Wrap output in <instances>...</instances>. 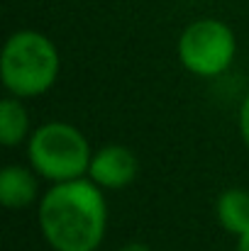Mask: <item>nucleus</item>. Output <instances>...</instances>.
Returning <instances> with one entry per match:
<instances>
[{"mask_svg": "<svg viewBox=\"0 0 249 251\" xmlns=\"http://www.w3.org/2000/svg\"><path fill=\"white\" fill-rule=\"evenodd\" d=\"M90 159L93 149L85 134L71 122H44L27 139V164L49 183L85 178Z\"/></svg>", "mask_w": 249, "mask_h": 251, "instance_id": "obj_3", "label": "nucleus"}, {"mask_svg": "<svg viewBox=\"0 0 249 251\" xmlns=\"http://www.w3.org/2000/svg\"><path fill=\"white\" fill-rule=\"evenodd\" d=\"M29 134H32V122H29L22 98L7 95L0 102V144L12 149V147L25 144Z\"/></svg>", "mask_w": 249, "mask_h": 251, "instance_id": "obj_8", "label": "nucleus"}, {"mask_svg": "<svg viewBox=\"0 0 249 251\" xmlns=\"http://www.w3.org/2000/svg\"><path fill=\"white\" fill-rule=\"evenodd\" d=\"M61 74L56 44L39 29H17L0 54V81L7 95L29 100L49 93Z\"/></svg>", "mask_w": 249, "mask_h": 251, "instance_id": "obj_2", "label": "nucleus"}, {"mask_svg": "<svg viewBox=\"0 0 249 251\" xmlns=\"http://www.w3.org/2000/svg\"><path fill=\"white\" fill-rule=\"evenodd\" d=\"M120 251H152L149 244H144V242H127V244H122Z\"/></svg>", "mask_w": 249, "mask_h": 251, "instance_id": "obj_10", "label": "nucleus"}, {"mask_svg": "<svg viewBox=\"0 0 249 251\" xmlns=\"http://www.w3.org/2000/svg\"><path fill=\"white\" fill-rule=\"evenodd\" d=\"M237 251H249V232L237 237Z\"/></svg>", "mask_w": 249, "mask_h": 251, "instance_id": "obj_11", "label": "nucleus"}, {"mask_svg": "<svg viewBox=\"0 0 249 251\" xmlns=\"http://www.w3.org/2000/svg\"><path fill=\"white\" fill-rule=\"evenodd\" d=\"M37 222L54 251H98L108 234L105 190L88 176L52 183L39 198Z\"/></svg>", "mask_w": 249, "mask_h": 251, "instance_id": "obj_1", "label": "nucleus"}, {"mask_svg": "<svg viewBox=\"0 0 249 251\" xmlns=\"http://www.w3.org/2000/svg\"><path fill=\"white\" fill-rule=\"evenodd\" d=\"M139 176V159L125 144H105L93 151L88 178L103 190H125Z\"/></svg>", "mask_w": 249, "mask_h": 251, "instance_id": "obj_5", "label": "nucleus"}, {"mask_svg": "<svg viewBox=\"0 0 249 251\" xmlns=\"http://www.w3.org/2000/svg\"><path fill=\"white\" fill-rule=\"evenodd\" d=\"M215 217L220 227L232 234L242 237L249 232V190L245 188H227L215 200Z\"/></svg>", "mask_w": 249, "mask_h": 251, "instance_id": "obj_7", "label": "nucleus"}, {"mask_svg": "<svg viewBox=\"0 0 249 251\" xmlns=\"http://www.w3.org/2000/svg\"><path fill=\"white\" fill-rule=\"evenodd\" d=\"M237 127H240V137H242V142H245V147H247V151H249V90H247V95L242 98V102H240Z\"/></svg>", "mask_w": 249, "mask_h": 251, "instance_id": "obj_9", "label": "nucleus"}, {"mask_svg": "<svg viewBox=\"0 0 249 251\" xmlns=\"http://www.w3.org/2000/svg\"><path fill=\"white\" fill-rule=\"evenodd\" d=\"M181 66L198 78L222 76L237 56V37L232 27L215 17H200L183 27L176 42Z\"/></svg>", "mask_w": 249, "mask_h": 251, "instance_id": "obj_4", "label": "nucleus"}, {"mask_svg": "<svg viewBox=\"0 0 249 251\" xmlns=\"http://www.w3.org/2000/svg\"><path fill=\"white\" fill-rule=\"evenodd\" d=\"M39 173L32 166L7 164L0 173V202L7 210H25L39 200Z\"/></svg>", "mask_w": 249, "mask_h": 251, "instance_id": "obj_6", "label": "nucleus"}]
</instances>
